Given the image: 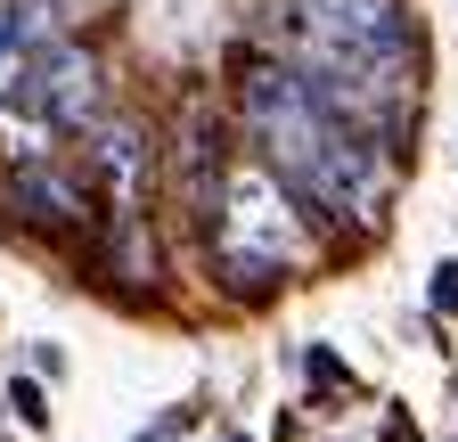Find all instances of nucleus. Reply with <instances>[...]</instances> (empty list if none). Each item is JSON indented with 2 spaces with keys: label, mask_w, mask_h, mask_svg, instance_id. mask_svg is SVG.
<instances>
[{
  "label": "nucleus",
  "mask_w": 458,
  "mask_h": 442,
  "mask_svg": "<svg viewBox=\"0 0 458 442\" xmlns=\"http://www.w3.org/2000/svg\"><path fill=\"white\" fill-rule=\"evenodd\" d=\"M246 132L262 148V164L295 189L303 205H327L344 221H385L393 197V148H377L369 132L335 123L327 106L303 90L295 66H254L246 74Z\"/></svg>",
  "instance_id": "f257e3e1"
},
{
  "label": "nucleus",
  "mask_w": 458,
  "mask_h": 442,
  "mask_svg": "<svg viewBox=\"0 0 458 442\" xmlns=\"http://www.w3.org/2000/svg\"><path fill=\"white\" fill-rule=\"evenodd\" d=\"M295 189H286L278 173H270V164H238V173H229L221 181V270H229V287H278V270H295L303 262V221H295Z\"/></svg>",
  "instance_id": "f03ea898"
},
{
  "label": "nucleus",
  "mask_w": 458,
  "mask_h": 442,
  "mask_svg": "<svg viewBox=\"0 0 458 442\" xmlns=\"http://www.w3.org/2000/svg\"><path fill=\"white\" fill-rule=\"evenodd\" d=\"M17 90L41 115V132H90L98 123V49L74 41V33L41 41L25 58V74H17Z\"/></svg>",
  "instance_id": "7ed1b4c3"
},
{
  "label": "nucleus",
  "mask_w": 458,
  "mask_h": 442,
  "mask_svg": "<svg viewBox=\"0 0 458 442\" xmlns=\"http://www.w3.org/2000/svg\"><path fill=\"white\" fill-rule=\"evenodd\" d=\"M295 33L360 58H410V9L401 0H295Z\"/></svg>",
  "instance_id": "20e7f679"
},
{
  "label": "nucleus",
  "mask_w": 458,
  "mask_h": 442,
  "mask_svg": "<svg viewBox=\"0 0 458 442\" xmlns=\"http://www.w3.org/2000/svg\"><path fill=\"white\" fill-rule=\"evenodd\" d=\"M17 205H25V221H41V230H82V213H90L66 173H41V164H25V156H17Z\"/></svg>",
  "instance_id": "39448f33"
},
{
  "label": "nucleus",
  "mask_w": 458,
  "mask_h": 442,
  "mask_svg": "<svg viewBox=\"0 0 458 442\" xmlns=\"http://www.w3.org/2000/svg\"><path fill=\"white\" fill-rule=\"evenodd\" d=\"M98 132V173L114 181V197H123V213H140V197H148V140L114 115V123H90Z\"/></svg>",
  "instance_id": "423d86ee"
},
{
  "label": "nucleus",
  "mask_w": 458,
  "mask_h": 442,
  "mask_svg": "<svg viewBox=\"0 0 458 442\" xmlns=\"http://www.w3.org/2000/svg\"><path fill=\"white\" fill-rule=\"evenodd\" d=\"M9 402H17V418H25V426H49V410H41V385H9Z\"/></svg>",
  "instance_id": "0eeeda50"
},
{
  "label": "nucleus",
  "mask_w": 458,
  "mask_h": 442,
  "mask_svg": "<svg viewBox=\"0 0 458 442\" xmlns=\"http://www.w3.org/2000/svg\"><path fill=\"white\" fill-rule=\"evenodd\" d=\"M434 303H458V262H450V270H434Z\"/></svg>",
  "instance_id": "6e6552de"
}]
</instances>
